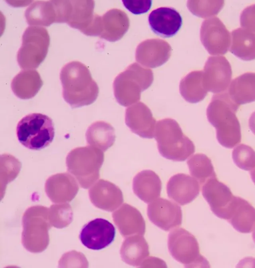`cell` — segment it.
Wrapping results in <instances>:
<instances>
[{"label": "cell", "mask_w": 255, "mask_h": 268, "mask_svg": "<svg viewBox=\"0 0 255 268\" xmlns=\"http://www.w3.org/2000/svg\"><path fill=\"white\" fill-rule=\"evenodd\" d=\"M60 79L63 97L71 107L89 105L97 99L99 87L88 68L81 62L73 61L64 65Z\"/></svg>", "instance_id": "obj_1"}, {"label": "cell", "mask_w": 255, "mask_h": 268, "mask_svg": "<svg viewBox=\"0 0 255 268\" xmlns=\"http://www.w3.org/2000/svg\"><path fill=\"white\" fill-rule=\"evenodd\" d=\"M238 107L228 93H220L213 96L207 108V119L216 129L217 139L226 148H233L241 141L240 124L236 115Z\"/></svg>", "instance_id": "obj_2"}, {"label": "cell", "mask_w": 255, "mask_h": 268, "mask_svg": "<svg viewBox=\"0 0 255 268\" xmlns=\"http://www.w3.org/2000/svg\"><path fill=\"white\" fill-rule=\"evenodd\" d=\"M154 137L159 153L166 159L184 161L195 152L193 142L183 134L174 119L165 118L158 121Z\"/></svg>", "instance_id": "obj_3"}, {"label": "cell", "mask_w": 255, "mask_h": 268, "mask_svg": "<svg viewBox=\"0 0 255 268\" xmlns=\"http://www.w3.org/2000/svg\"><path fill=\"white\" fill-rule=\"evenodd\" d=\"M153 80L152 70L133 63L115 78L114 93L117 101L125 107L137 103L142 91L150 86Z\"/></svg>", "instance_id": "obj_4"}, {"label": "cell", "mask_w": 255, "mask_h": 268, "mask_svg": "<svg viewBox=\"0 0 255 268\" xmlns=\"http://www.w3.org/2000/svg\"><path fill=\"white\" fill-rule=\"evenodd\" d=\"M52 119L39 113L29 114L18 123L16 135L19 142L31 150H39L48 146L54 137Z\"/></svg>", "instance_id": "obj_5"}, {"label": "cell", "mask_w": 255, "mask_h": 268, "mask_svg": "<svg viewBox=\"0 0 255 268\" xmlns=\"http://www.w3.org/2000/svg\"><path fill=\"white\" fill-rule=\"evenodd\" d=\"M104 160L103 151L94 147L85 146L71 150L66 158L68 170L87 188L99 177V171Z\"/></svg>", "instance_id": "obj_6"}, {"label": "cell", "mask_w": 255, "mask_h": 268, "mask_svg": "<svg viewBox=\"0 0 255 268\" xmlns=\"http://www.w3.org/2000/svg\"><path fill=\"white\" fill-rule=\"evenodd\" d=\"M49 44L50 37L45 28L37 26L27 27L17 53L20 67L23 69L37 68L45 59Z\"/></svg>", "instance_id": "obj_7"}, {"label": "cell", "mask_w": 255, "mask_h": 268, "mask_svg": "<svg viewBox=\"0 0 255 268\" xmlns=\"http://www.w3.org/2000/svg\"><path fill=\"white\" fill-rule=\"evenodd\" d=\"M168 248L172 257L185 267H210L208 261L200 253L195 237L184 229H176L169 233Z\"/></svg>", "instance_id": "obj_8"}, {"label": "cell", "mask_w": 255, "mask_h": 268, "mask_svg": "<svg viewBox=\"0 0 255 268\" xmlns=\"http://www.w3.org/2000/svg\"><path fill=\"white\" fill-rule=\"evenodd\" d=\"M202 192L213 213L218 217L228 220L236 199L230 188L214 177L203 184Z\"/></svg>", "instance_id": "obj_9"}, {"label": "cell", "mask_w": 255, "mask_h": 268, "mask_svg": "<svg viewBox=\"0 0 255 268\" xmlns=\"http://www.w3.org/2000/svg\"><path fill=\"white\" fill-rule=\"evenodd\" d=\"M200 39L211 55L226 53L231 46V36L222 21L213 16L203 21L200 29Z\"/></svg>", "instance_id": "obj_10"}, {"label": "cell", "mask_w": 255, "mask_h": 268, "mask_svg": "<svg viewBox=\"0 0 255 268\" xmlns=\"http://www.w3.org/2000/svg\"><path fill=\"white\" fill-rule=\"evenodd\" d=\"M72 7L67 23L89 36H99L101 16L94 13V0H71Z\"/></svg>", "instance_id": "obj_11"}, {"label": "cell", "mask_w": 255, "mask_h": 268, "mask_svg": "<svg viewBox=\"0 0 255 268\" xmlns=\"http://www.w3.org/2000/svg\"><path fill=\"white\" fill-rule=\"evenodd\" d=\"M232 74L231 66L225 57H209L203 70V82L206 89L216 94L225 91L230 84Z\"/></svg>", "instance_id": "obj_12"}, {"label": "cell", "mask_w": 255, "mask_h": 268, "mask_svg": "<svg viewBox=\"0 0 255 268\" xmlns=\"http://www.w3.org/2000/svg\"><path fill=\"white\" fill-rule=\"evenodd\" d=\"M115 235L116 229L111 223L103 218H96L82 228L79 239L87 248L98 251L109 246Z\"/></svg>", "instance_id": "obj_13"}, {"label": "cell", "mask_w": 255, "mask_h": 268, "mask_svg": "<svg viewBox=\"0 0 255 268\" xmlns=\"http://www.w3.org/2000/svg\"><path fill=\"white\" fill-rule=\"evenodd\" d=\"M147 214L149 220L158 228L168 231L182 223L180 207L170 200L157 198L148 204Z\"/></svg>", "instance_id": "obj_14"}, {"label": "cell", "mask_w": 255, "mask_h": 268, "mask_svg": "<svg viewBox=\"0 0 255 268\" xmlns=\"http://www.w3.org/2000/svg\"><path fill=\"white\" fill-rule=\"evenodd\" d=\"M125 123L131 131L139 137L151 139L154 137L156 122L150 109L138 102L126 110Z\"/></svg>", "instance_id": "obj_15"}, {"label": "cell", "mask_w": 255, "mask_h": 268, "mask_svg": "<svg viewBox=\"0 0 255 268\" xmlns=\"http://www.w3.org/2000/svg\"><path fill=\"white\" fill-rule=\"evenodd\" d=\"M171 50V46L165 40L148 39L142 41L137 46L135 59L145 67L155 68L168 61Z\"/></svg>", "instance_id": "obj_16"}, {"label": "cell", "mask_w": 255, "mask_h": 268, "mask_svg": "<svg viewBox=\"0 0 255 268\" xmlns=\"http://www.w3.org/2000/svg\"><path fill=\"white\" fill-rule=\"evenodd\" d=\"M148 20L152 31L163 37L174 35L182 22L180 13L170 7H160L153 10L149 13Z\"/></svg>", "instance_id": "obj_17"}, {"label": "cell", "mask_w": 255, "mask_h": 268, "mask_svg": "<svg viewBox=\"0 0 255 268\" xmlns=\"http://www.w3.org/2000/svg\"><path fill=\"white\" fill-rule=\"evenodd\" d=\"M168 197L181 205L193 201L199 195L200 185L194 178L179 173L172 176L167 184Z\"/></svg>", "instance_id": "obj_18"}, {"label": "cell", "mask_w": 255, "mask_h": 268, "mask_svg": "<svg viewBox=\"0 0 255 268\" xmlns=\"http://www.w3.org/2000/svg\"><path fill=\"white\" fill-rule=\"evenodd\" d=\"M113 218L121 235L127 238L134 235H143L145 223L140 212L135 207L124 203L113 214Z\"/></svg>", "instance_id": "obj_19"}, {"label": "cell", "mask_w": 255, "mask_h": 268, "mask_svg": "<svg viewBox=\"0 0 255 268\" xmlns=\"http://www.w3.org/2000/svg\"><path fill=\"white\" fill-rule=\"evenodd\" d=\"M129 27V20L126 12L118 8L107 11L101 19L100 37L111 42L123 37Z\"/></svg>", "instance_id": "obj_20"}, {"label": "cell", "mask_w": 255, "mask_h": 268, "mask_svg": "<svg viewBox=\"0 0 255 268\" xmlns=\"http://www.w3.org/2000/svg\"><path fill=\"white\" fill-rule=\"evenodd\" d=\"M161 188V181L159 176L150 170L138 172L133 179L134 193L146 203H150L158 198Z\"/></svg>", "instance_id": "obj_21"}, {"label": "cell", "mask_w": 255, "mask_h": 268, "mask_svg": "<svg viewBox=\"0 0 255 268\" xmlns=\"http://www.w3.org/2000/svg\"><path fill=\"white\" fill-rule=\"evenodd\" d=\"M25 17L30 25L48 26L59 23L57 1H35L26 9Z\"/></svg>", "instance_id": "obj_22"}, {"label": "cell", "mask_w": 255, "mask_h": 268, "mask_svg": "<svg viewBox=\"0 0 255 268\" xmlns=\"http://www.w3.org/2000/svg\"><path fill=\"white\" fill-rule=\"evenodd\" d=\"M120 254L122 260L126 264L141 267L149 254L148 245L143 235L129 236L124 241Z\"/></svg>", "instance_id": "obj_23"}, {"label": "cell", "mask_w": 255, "mask_h": 268, "mask_svg": "<svg viewBox=\"0 0 255 268\" xmlns=\"http://www.w3.org/2000/svg\"><path fill=\"white\" fill-rule=\"evenodd\" d=\"M43 85V81L36 70L24 69L13 78L11 83L12 92L18 98L30 99L38 93Z\"/></svg>", "instance_id": "obj_24"}, {"label": "cell", "mask_w": 255, "mask_h": 268, "mask_svg": "<svg viewBox=\"0 0 255 268\" xmlns=\"http://www.w3.org/2000/svg\"><path fill=\"white\" fill-rule=\"evenodd\" d=\"M228 221L238 232L250 233L255 226V208L244 199L236 197Z\"/></svg>", "instance_id": "obj_25"}, {"label": "cell", "mask_w": 255, "mask_h": 268, "mask_svg": "<svg viewBox=\"0 0 255 268\" xmlns=\"http://www.w3.org/2000/svg\"><path fill=\"white\" fill-rule=\"evenodd\" d=\"M228 93L239 106L255 101V73L247 72L233 79Z\"/></svg>", "instance_id": "obj_26"}, {"label": "cell", "mask_w": 255, "mask_h": 268, "mask_svg": "<svg viewBox=\"0 0 255 268\" xmlns=\"http://www.w3.org/2000/svg\"><path fill=\"white\" fill-rule=\"evenodd\" d=\"M91 190L98 198L99 207L106 211H113L124 202L121 190L109 181L100 180Z\"/></svg>", "instance_id": "obj_27"}, {"label": "cell", "mask_w": 255, "mask_h": 268, "mask_svg": "<svg viewBox=\"0 0 255 268\" xmlns=\"http://www.w3.org/2000/svg\"><path fill=\"white\" fill-rule=\"evenodd\" d=\"M115 139V129L110 124L103 121L92 124L86 133L87 144L103 152L113 146Z\"/></svg>", "instance_id": "obj_28"}, {"label": "cell", "mask_w": 255, "mask_h": 268, "mask_svg": "<svg viewBox=\"0 0 255 268\" xmlns=\"http://www.w3.org/2000/svg\"><path fill=\"white\" fill-rule=\"evenodd\" d=\"M231 35L230 52L244 60L255 59V33L238 28L234 30Z\"/></svg>", "instance_id": "obj_29"}, {"label": "cell", "mask_w": 255, "mask_h": 268, "mask_svg": "<svg viewBox=\"0 0 255 268\" xmlns=\"http://www.w3.org/2000/svg\"><path fill=\"white\" fill-rule=\"evenodd\" d=\"M179 91L186 101L198 103L206 96L208 91L203 82V71H193L184 77L179 84Z\"/></svg>", "instance_id": "obj_30"}, {"label": "cell", "mask_w": 255, "mask_h": 268, "mask_svg": "<svg viewBox=\"0 0 255 268\" xmlns=\"http://www.w3.org/2000/svg\"><path fill=\"white\" fill-rule=\"evenodd\" d=\"M190 173L200 186L209 179L216 177L211 160L205 154L198 153L192 156L187 162Z\"/></svg>", "instance_id": "obj_31"}, {"label": "cell", "mask_w": 255, "mask_h": 268, "mask_svg": "<svg viewBox=\"0 0 255 268\" xmlns=\"http://www.w3.org/2000/svg\"><path fill=\"white\" fill-rule=\"evenodd\" d=\"M224 4V0H188L187 6L194 15L206 18L218 14Z\"/></svg>", "instance_id": "obj_32"}, {"label": "cell", "mask_w": 255, "mask_h": 268, "mask_svg": "<svg viewBox=\"0 0 255 268\" xmlns=\"http://www.w3.org/2000/svg\"><path fill=\"white\" fill-rule=\"evenodd\" d=\"M232 158L236 165L241 169L251 171L255 167V152L248 145L237 146L232 152Z\"/></svg>", "instance_id": "obj_33"}, {"label": "cell", "mask_w": 255, "mask_h": 268, "mask_svg": "<svg viewBox=\"0 0 255 268\" xmlns=\"http://www.w3.org/2000/svg\"><path fill=\"white\" fill-rule=\"evenodd\" d=\"M243 28L255 33V4L245 8L240 16Z\"/></svg>", "instance_id": "obj_34"}, {"label": "cell", "mask_w": 255, "mask_h": 268, "mask_svg": "<svg viewBox=\"0 0 255 268\" xmlns=\"http://www.w3.org/2000/svg\"><path fill=\"white\" fill-rule=\"evenodd\" d=\"M125 7L134 14L145 13L151 6V0H122Z\"/></svg>", "instance_id": "obj_35"}, {"label": "cell", "mask_w": 255, "mask_h": 268, "mask_svg": "<svg viewBox=\"0 0 255 268\" xmlns=\"http://www.w3.org/2000/svg\"><path fill=\"white\" fill-rule=\"evenodd\" d=\"M249 125L252 132L255 135V111L252 114L249 118Z\"/></svg>", "instance_id": "obj_36"}, {"label": "cell", "mask_w": 255, "mask_h": 268, "mask_svg": "<svg viewBox=\"0 0 255 268\" xmlns=\"http://www.w3.org/2000/svg\"><path fill=\"white\" fill-rule=\"evenodd\" d=\"M250 175L252 180L255 184V167L250 171Z\"/></svg>", "instance_id": "obj_37"}, {"label": "cell", "mask_w": 255, "mask_h": 268, "mask_svg": "<svg viewBox=\"0 0 255 268\" xmlns=\"http://www.w3.org/2000/svg\"><path fill=\"white\" fill-rule=\"evenodd\" d=\"M253 231V233L252 237H253V240H254V242L255 243V226Z\"/></svg>", "instance_id": "obj_38"}]
</instances>
